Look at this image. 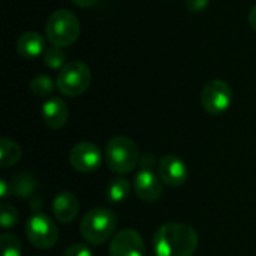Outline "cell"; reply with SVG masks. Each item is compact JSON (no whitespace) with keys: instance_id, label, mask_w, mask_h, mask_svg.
<instances>
[{"instance_id":"cell-1","label":"cell","mask_w":256,"mask_h":256,"mask_svg":"<svg viewBox=\"0 0 256 256\" xmlns=\"http://www.w3.org/2000/svg\"><path fill=\"white\" fill-rule=\"evenodd\" d=\"M198 248V232L188 224L168 222L153 237L156 256H192Z\"/></svg>"},{"instance_id":"cell-2","label":"cell","mask_w":256,"mask_h":256,"mask_svg":"<svg viewBox=\"0 0 256 256\" xmlns=\"http://www.w3.org/2000/svg\"><path fill=\"white\" fill-rule=\"evenodd\" d=\"M117 228V216L106 207H94L88 210L80 224L82 238L92 246H102L114 237Z\"/></svg>"},{"instance_id":"cell-3","label":"cell","mask_w":256,"mask_h":256,"mask_svg":"<svg viewBox=\"0 0 256 256\" xmlns=\"http://www.w3.org/2000/svg\"><path fill=\"white\" fill-rule=\"evenodd\" d=\"M104 158L106 166L112 172L118 176L129 174L140 164V150L135 141H132L130 138L123 135L112 136L105 146Z\"/></svg>"},{"instance_id":"cell-4","label":"cell","mask_w":256,"mask_h":256,"mask_svg":"<svg viewBox=\"0 0 256 256\" xmlns=\"http://www.w3.org/2000/svg\"><path fill=\"white\" fill-rule=\"evenodd\" d=\"M81 32L80 21L75 14L68 9H58L52 12L45 26V33L48 40L58 48H64L72 45Z\"/></svg>"},{"instance_id":"cell-5","label":"cell","mask_w":256,"mask_h":256,"mask_svg":"<svg viewBox=\"0 0 256 256\" xmlns=\"http://www.w3.org/2000/svg\"><path fill=\"white\" fill-rule=\"evenodd\" d=\"M92 84L90 68L80 60H72L66 63L56 80V86L62 94L69 98H76L88 90Z\"/></svg>"},{"instance_id":"cell-6","label":"cell","mask_w":256,"mask_h":256,"mask_svg":"<svg viewBox=\"0 0 256 256\" xmlns=\"http://www.w3.org/2000/svg\"><path fill=\"white\" fill-rule=\"evenodd\" d=\"M26 236H27V240L34 248H38L40 250H46V249L54 248V244L57 243L58 230L50 216L38 212V213H33L27 219Z\"/></svg>"},{"instance_id":"cell-7","label":"cell","mask_w":256,"mask_h":256,"mask_svg":"<svg viewBox=\"0 0 256 256\" xmlns=\"http://www.w3.org/2000/svg\"><path fill=\"white\" fill-rule=\"evenodd\" d=\"M231 102L232 92L224 80H212L201 92V105L212 116L224 114L231 106Z\"/></svg>"},{"instance_id":"cell-8","label":"cell","mask_w":256,"mask_h":256,"mask_svg":"<svg viewBox=\"0 0 256 256\" xmlns=\"http://www.w3.org/2000/svg\"><path fill=\"white\" fill-rule=\"evenodd\" d=\"M102 160L104 154L100 148L90 141L78 142L69 152V164L78 172H94L102 165Z\"/></svg>"},{"instance_id":"cell-9","label":"cell","mask_w":256,"mask_h":256,"mask_svg":"<svg viewBox=\"0 0 256 256\" xmlns=\"http://www.w3.org/2000/svg\"><path fill=\"white\" fill-rule=\"evenodd\" d=\"M110 256H146V246L141 234L132 228L116 232L110 243Z\"/></svg>"},{"instance_id":"cell-10","label":"cell","mask_w":256,"mask_h":256,"mask_svg":"<svg viewBox=\"0 0 256 256\" xmlns=\"http://www.w3.org/2000/svg\"><path fill=\"white\" fill-rule=\"evenodd\" d=\"M158 174L164 184L170 188H180L188 180V166L178 156L166 154L158 162Z\"/></svg>"},{"instance_id":"cell-11","label":"cell","mask_w":256,"mask_h":256,"mask_svg":"<svg viewBox=\"0 0 256 256\" xmlns=\"http://www.w3.org/2000/svg\"><path fill=\"white\" fill-rule=\"evenodd\" d=\"M134 190L144 202H154L160 198L164 183L152 170H140L134 177Z\"/></svg>"},{"instance_id":"cell-12","label":"cell","mask_w":256,"mask_h":256,"mask_svg":"<svg viewBox=\"0 0 256 256\" xmlns=\"http://www.w3.org/2000/svg\"><path fill=\"white\" fill-rule=\"evenodd\" d=\"M69 118L68 104L60 98H51L42 105V120L50 129H62Z\"/></svg>"},{"instance_id":"cell-13","label":"cell","mask_w":256,"mask_h":256,"mask_svg":"<svg viewBox=\"0 0 256 256\" xmlns=\"http://www.w3.org/2000/svg\"><path fill=\"white\" fill-rule=\"evenodd\" d=\"M80 202L72 192H60L52 200V213L60 224H70L78 216Z\"/></svg>"},{"instance_id":"cell-14","label":"cell","mask_w":256,"mask_h":256,"mask_svg":"<svg viewBox=\"0 0 256 256\" xmlns=\"http://www.w3.org/2000/svg\"><path fill=\"white\" fill-rule=\"evenodd\" d=\"M45 39L36 32H24L16 39V51L22 58L33 60L45 52Z\"/></svg>"},{"instance_id":"cell-15","label":"cell","mask_w":256,"mask_h":256,"mask_svg":"<svg viewBox=\"0 0 256 256\" xmlns=\"http://www.w3.org/2000/svg\"><path fill=\"white\" fill-rule=\"evenodd\" d=\"M22 156L21 147L10 138L3 136L0 140V166L2 168H9L18 164V160Z\"/></svg>"},{"instance_id":"cell-16","label":"cell","mask_w":256,"mask_h":256,"mask_svg":"<svg viewBox=\"0 0 256 256\" xmlns=\"http://www.w3.org/2000/svg\"><path fill=\"white\" fill-rule=\"evenodd\" d=\"M12 190L18 198H28L34 194V190L38 189V182L36 177L32 172H18L14 178H12Z\"/></svg>"},{"instance_id":"cell-17","label":"cell","mask_w":256,"mask_h":256,"mask_svg":"<svg viewBox=\"0 0 256 256\" xmlns=\"http://www.w3.org/2000/svg\"><path fill=\"white\" fill-rule=\"evenodd\" d=\"M129 194H130V183L123 177L111 180L105 189V198L112 204L123 202L129 196Z\"/></svg>"},{"instance_id":"cell-18","label":"cell","mask_w":256,"mask_h":256,"mask_svg":"<svg viewBox=\"0 0 256 256\" xmlns=\"http://www.w3.org/2000/svg\"><path fill=\"white\" fill-rule=\"evenodd\" d=\"M30 90H32V93L34 96L45 98V96H50L52 93L54 82L46 75H38V76L32 78V81H30Z\"/></svg>"},{"instance_id":"cell-19","label":"cell","mask_w":256,"mask_h":256,"mask_svg":"<svg viewBox=\"0 0 256 256\" xmlns=\"http://www.w3.org/2000/svg\"><path fill=\"white\" fill-rule=\"evenodd\" d=\"M0 248H2V256H21L22 246L21 242L8 232H3L0 236Z\"/></svg>"},{"instance_id":"cell-20","label":"cell","mask_w":256,"mask_h":256,"mask_svg":"<svg viewBox=\"0 0 256 256\" xmlns=\"http://www.w3.org/2000/svg\"><path fill=\"white\" fill-rule=\"evenodd\" d=\"M44 63L51 69H62L66 64V54L58 46H50L44 52Z\"/></svg>"},{"instance_id":"cell-21","label":"cell","mask_w":256,"mask_h":256,"mask_svg":"<svg viewBox=\"0 0 256 256\" xmlns=\"http://www.w3.org/2000/svg\"><path fill=\"white\" fill-rule=\"evenodd\" d=\"M18 219H20L18 212L12 206L2 204V207H0V224L4 230L15 226L18 224Z\"/></svg>"},{"instance_id":"cell-22","label":"cell","mask_w":256,"mask_h":256,"mask_svg":"<svg viewBox=\"0 0 256 256\" xmlns=\"http://www.w3.org/2000/svg\"><path fill=\"white\" fill-rule=\"evenodd\" d=\"M63 256H93V252H92V249H90L88 244L75 243V244L69 246L64 250V255Z\"/></svg>"},{"instance_id":"cell-23","label":"cell","mask_w":256,"mask_h":256,"mask_svg":"<svg viewBox=\"0 0 256 256\" xmlns=\"http://www.w3.org/2000/svg\"><path fill=\"white\" fill-rule=\"evenodd\" d=\"M210 0H186V8L192 14H200L207 9Z\"/></svg>"},{"instance_id":"cell-24","label":"cell","mask_w":256,"mask_h":256,"mask_svg":"<svg viewBox=\"0 0 256 256\" xmlns=\"http://www.w3.org/2000/svg\"><path fill=\"white\" fill-rule=\"evenodd\" d=\"M138 165L141 166V170H152L153 171V168L156 166V159L153 154H144L142 158H140Z\"/></svg>"},{"instance_id":"cell-25","label":"cell","mask_w":256,"mask_h":256,"mask_svg":"<svg viewBox=\"0 0 256 256\" xmlns=\"http://www.w3.org/2000/svg\"><path fill=\"white\" fill-rule=\"evenodd\" d=\"M12 192V184H9L6 180H0V198L6 200Z\"/></svg>"},{"instance_id":"cell-26","label":"cell","mask_w":256,"mask_h":256,"mask_svg":"<svg viewBox=\"0 0 256 256\" xmlns=\"http://www.w3.org/2000/svg\"><path fill=\"white\" fill-rule=\"evenodd\" d=\"M75 6L78 8H92L94 6L99 0H70Z\"/></svg>"},{"instance_id":"cell-27","label":"cell","mask_w":256,"mask_h":256,"mask_svg":"<svg viewBox=\"0 0 256 256\" xmlns=\"http://www.w3.org/2000/svg\"><path fill=\"white\" fill-rule=\"evenodd\" d=\"M248 21H249V26L252 27V30L256 32V4L250 9V12L248 15Z\"/></svg>"}]
</instances>
